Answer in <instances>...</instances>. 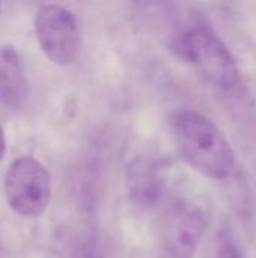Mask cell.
<instances>
[{"label": "cell", "mask_w": 256, "mask_h": 258, "mask_svg": "<svg viewBox=\"0 0 256 258\" xmlns=\"http://www.w3.org/2000/svg\"><path fill=\"white\" fill-rule=\"evenodd\" d=\"M0 15H2V0H0Z\"/></svg>", "instance_id": "cell-10"}, {"label": "cell", "mask_w": 256, "mask_h": 258, "mask_svg": "<svg viewBox=\"0 0 256 258\" xmlns=\"http://www.w3.org/2000/svg\"><path fill=\"white\" fill-rule=\"evenodd\" d=\"M128 190L137 204L157 206L167 192V172L157 162L137 160L128 171Z\"/></svg>", "instance_id": "cell-7"}, {"label": "cell", "mask_w": 256, "mask_h": 258, "mask_svg": "<svg viewBox=\"0 0 256 258\" xmlns=\"http://www.w3.org/2000/svg\"><path fill=\"white\" fill-rule=\"evenodd\" d=\"M3 190L12 212L29 219L38 218L50 204L51 177L39 160L23 156L9 165Z\"/></svg>", "instance_id": "cell-5"}, {"label": "cell", "mask_w": 256, "mask_h": 258, "mask_svg": "<svg viewBox=\"0 0 256 258\" xmlns=\"http://www.w3.org/2000/svg\"><path fill=\"white\" fill-rule=\"evenodd\" d=\"M175 51L207 83L231 91L240 83V68L220 36L207 26L187 29L175 41Z\"/></svg>", "instance_id": "cell-2"}, {"label": "cell", "mask_w": 256, "mask_h": 258, "mask_svg": "<svg viewBox=\"0 0 256 258\" xmlns=\"http://www.w3.org/2000/svg\"><path fill=\"white\" fill-rule=\"evenodd\" d=\"M33 26L36 41L50 62L68 67L80 57L83 36L72 11L60 5H42L35 15Z\"/></svg>", "instance_id": "cell-4"}, {"label": "cell", "mask_w": 256, "mask_h": 258, "mask_svg": "<svg viewBox=\"0 0 256 258\" xmlns=\"http://www.w3.org/2000/svg\"><path fill=\"white\" fill-rule=\"evenodd\" d=\"M210 212L196 200H175L160 221V246L166 258H193L207 231Z\"/></svg>", "instance_id": "cell-3"}, {"label": "cell", "mask_w": 256, "mask_h": 258, "mask_svg": "<svg viewBox=\"0 0 256 258\" xmlns=\"http://www.w3.org/2000/svg\"><path fill=\"white\" fill-rule=\"evenodd\" d=\"M170 130L183 159L210 180H226L235 169V151L225 133L204 113L193 109L175 110Z\"/></svg>", "instance_id": "cell-1"}, {"label": "cell", "mask_w": 256, "mask_h": 258, "mask_svg": "<svg viewBox=\"0 0 256 258\" xmlns=\"http://www.w3.org/2000/svg\"><path fill=\"white\" fill-rule=\"evenodd\" d=\"M30 97L23 60L12 45L0 47V106L12 112L26 107Z\"/></svg>", "instance_id": "cell-6"}, {"label": "cell", "mask_w": 256, "mask_h": 258, "mask_svg": "<svg viewBox=\"0 0 256 258\" xmlns=\"http://www.w3.org/2000/svg\"><path fill=\"white\" fill-rule=\"evenodd\" d=\"M5 150H6V139H5V132L3 127L0 125V162L5 156Z\"/></svg>", "instance_id": "cell-9"}, {"label": "cell", "mask_w": 256, "mask_h": 258, "mask_svg": "<svg viewBox=\"0 0 256 258\" xmlns=\"http://www.w3.org/2000/svg\"><path fill=\"white\" fill-rule=\"evenodd\" d=\"M214 258H244V255L237 240L231 234L225 233L219 237Z\"/></svg>", "instance_id": "cell-8"}]
</instances>
